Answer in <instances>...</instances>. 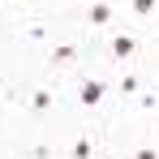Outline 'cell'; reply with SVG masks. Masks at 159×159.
Returning <instances> with one entry per match:
<instances>
[{
    "label": "cell",
    "mask_w": 159,
    "mask_h": 159,
    "mask_svg": "<svg viewBox=\"0 0 159 159\" xmlns=\"http://www.w3.org/2000/svg\"><path fill=\"white\" fill-rule=\"evenodd\" d=\"M133 48H138V39H133V34H116V39H112V56H120V60L133 56Z\"/></svg>",
    "instance_id": "6da1fadb"
},
{
    "label": "cell",
    "mask_w": 159,
    "mask_h": 159,
    "mask_svg": "<svg viewBox=\"0 0 159 159\" xmlns=\"http://www.w3.org/2000/svg\"><path fill=\"white\" fill-rule=\"evenodd\" d=\"M52 103V95H48V90H39V95H34V99H30V107H34V112H43V107Z\"/></svg>",
    "instance_id": "8992f818"
},
{
    "label": "cell",
    "mask_w": 159,
    "mask_h": 159,
    "mask_svg": "<svg viewBox=\"0 0 159 159\" xmlns=\"http://www.w3.org/2000/svg\"><path fill=\"white\" fill-rule=\"evenodd\" d=\"M138 159H159V151H138Z\"/></svg>",
    "instance_id": "52a82bcc"
},
{
    "label": "cell",
    "mask_w": 159,
    "mask_h": 159,
    "mask_svg": "<svg viewBox=\"0 0 159 159\" xmlns=\"http://www.w3.org/2000/svg\"><path fill=\"white\" fill-rule=\"evenodd\" d=\"M86 17H90V26H103L107 17H112V4H103V0H99V4H90V13H86Z\"/></svg>",
    "instance_id": "7a4b0ae2"
},
{
    "label": "cell",
    "mask_w": 159,
    "mask_h": 159,
    "mask_svg": "<svg viewBox=\"0 0 159 159\" xmlns=\"http://www.w3.org/2000/svg\"><path fill=\"white\" fill-rule=\"evenodd\" d=\"M155 4H159V0H133V13H138V17H151Z\"/></svg>",
    "instance_id": "5b68a950"
},
{
    "label": "cell",
    "mask_w": 159,
    "mask_h": 159,
    "mask_svg": "<svg viewBox=\"0 0 159 159\" xmlns=\"http://www.w3.org/2000/svg\"><path fill=\"white\" fill-rule=\"evenodd\" d=\"M99 99H103V86L99 82H86L82 86V103H99Z\"/></svg>",
    "instance_id": "3957f363"
},
{
    "label": "cell",
    "mask_w": 159,
    "mask_h": 159,
    "mask_svg": "<svg viewBox=\"0 0 159 159\" xmlns=\"http://www.w3.org/2000/svg\"><path fill=\"white\" fill-rule=\"evenodd\" d=\"M73 159H90V138H86V133L73 142Z\"/></svg>",
    "instance_id": "277c9868"
}]
</instances>
